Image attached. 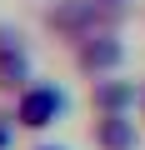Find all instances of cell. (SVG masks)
Returning a JSON list of instances; mask_svg holds the SVG:
<instances>
[{
  "instance_id": "277c9868",
  "label": "cell",
  "mask_w": 145,
  "mask_h": 150,
  "mask_svg": "<svg viewBox=\"0 0 145 150\" xmlns=\"http://www.w3.org/2000/svg\"><path fill=\"white\" fill-rule=\"evenodd\" d=\"M40 150H50V145H40Z\"/></svg>"
},
{
  "instance_id": "7a4b0ae2",
  "label": "cell",
  "mask_w": 145,
  "mask_h": 150,
  "mask_svg": "<svg viewBox=\"0 0 145 150\" xmlns=\"http://www.w3.org/2000/svg\"><path fill=\"white\" fill-rule=\"evenodd\" d=\"M95 145H100V150H130V145H135V125H130L125 115H105V120L95 125Z\"/></svg>"
},
{
  "instance_id": "6da1fadb",
  "label": "cell",
  "mask_w": 145,
  "mask_h": 150,
  "mask_svg": "<svg viewBox=\"0 0 145 150\" xmlns=\"http://www.w3.org/2000/svg\"><path fill=\"white\" fill-rule=\"evenodd\" d=\"M60 110H65V95H60L55 85H30V90H20V100H15V120L30 125V130L50 125Z\"/></svg>"
},
{
  "instance_id": "3957f363",
  "label": "cell",
  "mask_w": 145,
  "mask_h": 150,
  "mask_svg": "<svg viewBox=\"0 0 145 150\" xmlns=\"http://www.w3.org/2000/svg\"><path fill=\"white\" fill-rule=\"evenodd\" d=\"M5 140H10V130H5V120H0V150H5Z\"/></svg>"
}]
</instances>
